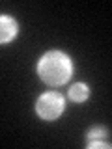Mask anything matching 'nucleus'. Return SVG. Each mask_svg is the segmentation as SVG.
<instances>
[{"label": "nucleus", "mask_w": 112, "mask_h": 149, "mask_svg": "<svg viewBox=\"0 0 112 149\" xmlns=\"http://www.w3.org/2000/svg\"><path fill=\"white\" fill-rule=\"evenodd\" d=\"M37 73L47 84L50 86H60L69 78L71 74V62L64 52L60 50H50L39 60Z\"/></svg>", "instance_id": "obj_1"}, {"label": "nucleus", "mask_w": 112, "mask_h": 149, "mask_svg": "<svg viewBox=\"0 0 112 149\" xmlns=\"http://www.w3.org/2000/svg\"><path fill=\"white\" fill-rule=\"evenodd\" d=\"M36 110L37 114L41 116L43 119H56L60 114L64 112V97L60 93H45L37 99V104H36Z\"/></svg>", "instance_id": "obj_2"}, {"label": "nucleus", "mask_w": 112, "mask_h": 149, "mask_svg": "<svg viewBox=\"0 0 112 149\" xmlns=\"http://www.w3.org/2000/svg\"><path fill=\"white\" fill-rule=\"evenodd\" d=\"M17 34V22L15 19L8 15H0V45L8 43L9 39H13V36Z\"/></svg>", "instance_id": "obj_3"}, {"label": "nucleus", "mask_w": 112, "mask_h": 149, "mask_svg": "<svg viewBox=\"0 0 112 149\" xmlns=\"http://www.w3.org/2000/svg\"><path fill=\"white\" fill-rule=\"evenodd\" d=\"M88 146L90 147H110V142L106 140V130L93 129L88 132Z\"/></svg>", "instance_id": "obj_4"}, {"label": "nucleus", "mask_w": 112, "mask_h": 149, "mask_svg": "<svg viewBox=\"0 0 112 149\" xmlns=\"http://www.w3.org/2000/svg\"><path fill=\"white\" fill-rule=\"evenodd\" d=\"M88 88L84 86V84H75V86H71V90H69V97H71V101L75 102H82L88 99Z\"/></svg>", "instance_id": "obj_5"}]
</instances>
